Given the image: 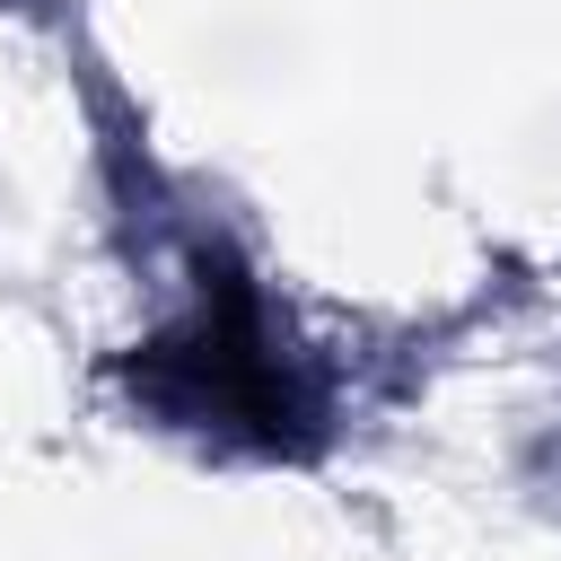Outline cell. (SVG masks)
Here are the masks:
<instances>
[{
    "label": "cell",
    "instance_id": "1",
    "mask_svg": "<svg viewBox=\"0 0 561 561\" xmlns=\"http://www.w3.org/2000/svg\"><path fill=\"white\" fill-rule=\"evenodd\" d=\"M131 377L175 421H237V430H254V447H298L289 421H307V403L289 394L280 359L263 351V324H254V298L237 289V272H219V298H202V324L149 342Z\"/></svg>",
    "mask_w": 561,
    "mask_h": 561
}]
</instances>
